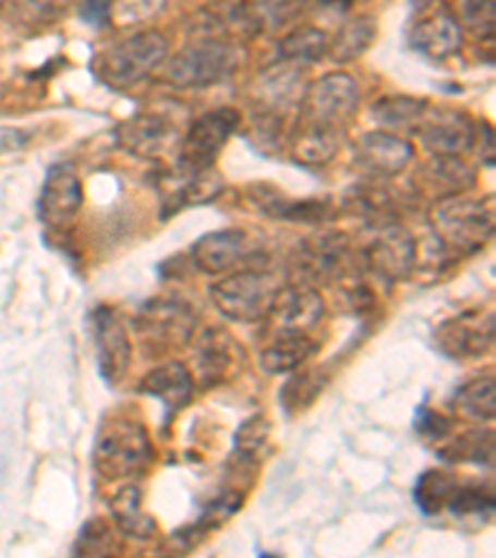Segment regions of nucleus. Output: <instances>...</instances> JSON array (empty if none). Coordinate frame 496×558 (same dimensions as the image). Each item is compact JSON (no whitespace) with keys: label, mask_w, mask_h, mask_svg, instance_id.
<instances>
[{"label":"nucleus","mask_w":496,"mask_h":558,"mask_svg":"<svg viewBox=\"0 0 496 558\" xmlns=\"http://www.w3.org/2000/svg\"><path fill=\"white\" fill-rule=\"evenodd\" d=\"M360 105V89L348 72H330L305 89L291 132L293 157L301 165L318 167L338 157Z\"/></svg>","instance_id":"f257e3e1"},{"label":"nucleus","mask_w":496,"mask_h":558,"mask_svg":"<svg viewBox=\"0 0 496 558\" xmlns=\"http://www.w3.org/2000/svg\"><path fill=\"white\" fill-rule=\"evenodd\" d=\"M432 236L447 256L476 254L494 236V211L464 194L447 196L432 209Z\"/></svg>","instance_id":"f03ea898"},{"label":"nucleus","mask_w":496,"mask_h":558,"mask_svg":"<svg viewBox=\"0 0 496 558\" xmlns=\"http://www.w3.org/2000/svg\"><path fill=\"white\" fill-rule=\"evenodd\" d=\"M167 60V38L159 31H140L117 40L93 58V72L99 83L112 89L140 85Z\"/></svg>","instance_id":"7ed1b4c3"},{"label":"nucleus","mask_w":496,"mask_h":558,"mask_svg":"<svg viewBox=\"0 0 496 558\" xmlns=\"http://www.w3.org/2000/svg\"><path fill=\"white\" fill-rule=\"evenodd\" d=\"M149 432L132 417H105L97 432L93 462L97 474L107 482L128 480L152 462Z\"/></svg>","instance_id":"20e7f679"},{"label":"nucleus","mask_w":496,"mask_h":558,"mask_svg":"<svg viewBox=\"0 0 496 558\" xmlns=\"http://www.w3.org/2000/svg\"><path fill=\"white\" fill-rule=\"evenodd\" d=\"M239 68V52L231 43L202 38L186 43L165 65V80L179 89L211 87L231 77Z\"/></svg>","instance_id":"39448f33"},{"label":"nucleus","mask_w":496,"mask_h":558,"mask_svg":"<svg viewBox=\"0 0 496 558\" xmlns=\"http://www.w3.org/2000/svg\"><path fill=\"white\" fill-rule=\"evenodd\" d=\"M281 283L266 271H241L211 283L209 295L223 318L233 323H261L268 318Z\"/></svg>","instance_id":"423d86ee"},{"label":"nucleus","mask_w":496,"mask_h":558,"mask_svg":"<svg viewBox=\"0 0 496 558\" xmlns=\"http://www.w3.org/2000/svg\"><path fill=\"white\" fill-rule=\"evenodd\" d=\"M89 332H93L97 371L107 385L117 387L132 365L130 330L110 305H97L89 315Z\"/></svg>","instance_id":"0eeeda50"},{"label":"nucleus","mask_w":496,"mask_h":558,"mask_svg":"<svg viewBox=\"0 0 496 558\" xmlns=\"http://www.w3.org/2000/svg\"><path fill=\"white\" fill-rule=\"evenodd\" d=\"M414 137L435 157H467L476 147V124L455 107H427Z\"/></svg>","instance_id":"6e6552de"},{"label":"nucleus","mask_w":496,"mask_h":558,"mask_svg":"<svg viewBox=\"0 0 496 558\" xmlns=\"http://www.w3.org/2000/svg\"><path fill=\"white\" fill-rule=\"evenodd\" d=\"M241 122L239 110L233 107H219L194 120L186 137L179 142V165L189 169H209L219 151L227 147L231 134Z\"/></svg>","instance_id":"1a4fd4ad"},{"label":"nucleus","mask_w":496,"mask_h":558,"mask_svg":"<svg viewBox=\"0 0 496 558\" xmlns=\"http://www.w3.org/2000/svg\"><path fill=\"white\" fill-rule=\"evenodd\" d=\"M420 258V246L412 233L400 223H387L377 229V236L365 248L367 271L385 278V281H402L414 274Z\"/></svg>","instance_id":"9d476101"},{"label":"nucleus","mask_w":496,"mask_h":558,"mask_svg":"<svg viewBox=\"0 0 496 558\" xmlns=\"http://www.w3.org/2000/svg\"><path fill=\"white\" fill-rule=\"evenodd\" d=\"M161 196V219L186 209V206L209 204L223 192V179L214 167L189 169L177 161L174 169L157 182Z\"/></svg>","instance_id":"9b49d317"},{"label":"nucleus","mask_w":496,"mask_h":558,"mask_svg":"<svg viewBox=\"0 0 496 558\" xmlns=\"http://www.w3.org/2000/svg\"><path fill=\"white\" fill-rule=\"evenodd\" d=\"M435 343L452 360H476L494 350V313H462L439 323Z\"/></svg>","instance_id":"f8f14e48"},{"label":"nucleus","mask_w":496,"mask_h":558,"mask_svg":"<svg viewBox=\"0 0 496 558\" xmlns=\"http://www.w3.org/2000/svg\"><path fill=\"white\" fill-rule=\"evenodd\" d=\"M194 313L186 303L174 299H155L149 301L134 318V328H137L144 340H152L157 345H186L194 332Z\"/></svg>","instance_id":"ddd939ff"},{"label":"nucleus","mask_w":496,"mask_h":558,"mask_svg":"<svg viewBox=\"0 0 496 558\" xmlns=\"http://www.w3.org/2000/svg\"><path fill=\"white\" fill-rule=\"evenodd\" d=\"M355 167L363 169L367 177L390 179L408 169L414 159L412 142L402 140L400 134L387 130H373L358 137L353 144Z\"/></svg>","instance_id":"4468645a"},{"label":"nucleus","mask_w":496,"mask_h":558,"mask_svg":"<svg viewBox=\"0 0 496 558\" xmlns=\"http://www.w3.org/2000/svg\"><path fill=\"white\" fill-rule=\"evenodd\" d=\"M117 142L124 151L140 159H157L179 147V132L167 114L140 112L117 128Z\"/></svg>","instance_id":"2eb2a0df"},{"label":"nucleus","mask_w":496,"mask_h":558,"mask_svg":"<svg viewBox=\"0 0 496 558\" xmlns=\"http://www.w3.org/2000/svg\"><path fill=\"white\" fill-rule=\"evenodd\" d=\"M85 204V189L75 167L68 161L52 165L48 179H45L40 199H38V214L45 223L52 229H62L75 219Z\"/></svg>","instance_id":"dca6fc26"},{"label":"nucleus","mask_w":496,"mask_h":558,"mask_svg":"<svg viewBox=\"0 0 496 558\" xmlns=\"http://www.w3.org/2000/svg\"><path fill=\"white\" fill-rule=\"evenodd\" d=\"M323 313H326V301L318 293V288L309 281L281 286L274 305H270V326L274 332H311L318 326Z\"/></svg>","instance_id":"f3484780"},{"label":"nucleus","mask_w":496,"mask_h":558,"mask_svg":"<svg viewBox=\"0 0 496 558\" xmlns=\"http://www.w3.org/2000/svg\"><path fill=\"white\" fill-rule=\"evenodd\" d=\"M462 31L445 8H432L410 31V48L432 62H445L462 50Z\"/></svg>","instance_id":"a211bd4d"},{"label":"nucleus","mask_w":496,"mask_h":558,"mask_svg":"<svg viewBox=\"0 0 496 558\" xmlns=\"http://www.w3.org/2000/svg\"><path fill=\"white\" fill-rule=\"evenodd\" d=\"M303 77L305 68L293 65V62L286 60H281L274 68H268L256 83L258 100L264 102L266 110L264 117H268V120H278L283 112L301 107L305 89H309V83H305Z\"/></svg>","instance_id":"6ab92c4d"},{"label":"nucleus","mask_w":496,"mask_h":558,"mask_svg":"<svg viewBox=\"0 0 496 558\" xmlns=\"http://www.w3.org/2000/svg\"><path fill=\"white\" fill-rule=\"evenodd\" d=\"M246 251V231L221 229L204 233L192 246V260L206 276H221L239 264Z\"/></svg>","instance_id":"aec40b11"},{"label":"nucleus","mask_w":496,"mask_h":558,"mask_svg":"<svg viewBox=\"0 0 496 558\" xmlns=\"http://www.w3.org/2000/svg\"><path fill=\"white\" fill-rule=\"evenodd\" d=\"M320 350V343L311 332H274V340L261 350L258 365L266 375H288L309 363Z\"/></svg>","instance_id":"412c9836"},{"label":"nucleus","mask_w":496,"mask_h":558,"mask_svg":"<svg viewBox=\"0 0 496 558\" xmlns=\"http://www.w3.org/2000/svg\"><path fill=\"white\" fill-rule=\"evenodd\" d=\"M251 204L261 214L270 216L278 221L293 223H320L330 216V202L326 199H291V196L278 194L270 186H254L251 189Z\"/></svg>","instance_id":"4be33fe9"},{"label":"nucleus","mask_w":496,"mask_h":558,"mask_svg":"<svg viewBox=\"0 0 496 558\" xmlns=\"http://www.w3.org/2000/svg\"><path fill=\"white\" fill-rule=\"evenodd\" d=\"M140 392L159 400L165 404L169 415H174V412L186 408L189 400H192V392H194L192 373L186 371V365L177 363V360H169V363L157 365L155 371L144 375Z\"/></svg>","instance_id":"5701e85b"},{"label":"nucleus","mask_w":496,"mask_h":558,"mask_svg":"<svg viewBox=\"0 0 496 558\" xmlns=\"http://www.w3.org/2000/svg\"><path fill=\"white\" fill-rule=\"evenodd\" d=\"M239 353L237 343L229 332H223L219 328H209L198 336L196 345H194V355H196V373L202 377L204 387H214L227 380V375L233 367V355Z\"/></svg>","instance_id":"b1692460"},{"label":"nucleus","mask_w":496,"mask_h":558,"mask_svg":"<svg viewBox=\"0 0 496 558\" xmlns=\"http://www.w3.org/2000/svg\"><path fill=\"white\" fill-rule=\"evenodd\" d=\"M422 184L425 192L435 194L437 199L464 194L474 184V167L469 165L467 157H435L422 169Z\"/></svg>","instance_id":"393cba45"},{"label":"nucleus","mask_w":496,"mask_h":558,"mask_svg":"<svg viewBox=\"0 0 496 558\" xmlns=\"http://www.w3.org/2000/svg\"><path fill=\"white\" fill-rule=\"evenodd\" d=\"M430 102L420 100V97L408 95H390L380 97L373 107H370V117L380 130L387 132H410L414 134L422 117H425Z\"/></svg>","instance_id":"a878e982"},{"label":"nucleus","mask_w":496,"mask_h":558,"mask_svg":"<svg viewBox=\"0 0 496 558\" xmlns=\"http://www.w3.org/2000/svg\"><path fill=\"white\" fill-rule=\"evenodd\" d=\"M452 408L459 417L472 422H494L496 417V383L494 375H480L459 385L452 395Z\"/></svg>","instance_id":"bb28decb"},{"label":"nucleus","mask_w":496,"mask_h":558,"mask_svg":"<svg viewBox=\"0 0 496 558\" xmlns=\"http://www.w3.org/2000/svg\"><path fill=\"white\" fill-rule=\"evenodd\" d=\"M437 454L445 462L455 464H480L494 466V432L492 429H469L464 435H449L441 447L437 445Z\"/></svg>","instance_id":"cd10ccee"},{"label":"nucleus","mask_w":496,"mask_h":558,"mask_svg":"<svg viewBox=\"0 0 496 558\" xmlns=\"http://www.w3.org/2000/svg\"><path fill=\"white\" fill-rule=\"evenodd\" d=\"M110 509H112V521L124 536H132V538L155 536L157 521L155 517L142 509V492L134 487V484H128V487H122L114 494L110 501Z\"/></svg>","instance_id":"c85d7f7f"},{"label":"nucleus","mask_w":496,"mask_h":558,"mask_svg":"<svg viewBox=\"0 0 496 558\" xmlns=\"http://www.w3.org/2000/svg\"><path fill=\"white\" fill-rule=\"evenodd\" d=\"M377 35V23L373 15H360L348 21L342 28L332 35V40H328V56L332 62H353L358 58H363L370 50Z\"/></svg>","instance_id":"c756f323"},{"label":"nucleus","mask_w":496,"mask_h":558,"mask_svg":"<svg viewBox=\"0 0 496 558\" xmlns=\"http://www.w3.org/2000/svg\"><path fill=\"white\" fill-rule=\"evenodd\" d=\"M457 487L459 480L455 474H447L441 470H427L420 474L418 484H414L412 499L425 517H439L447 511Z\"/></svg>","instance_id":"7c9ffc66"},{"label":"nucleus","mask_w":496,"mask_h":558,"mask_svg":"<svg viewBox=\"0 0 496 558\" xmlns=\"http://www.w3.org/2000/svg\"><path fill=\"white\" fill-rule=\"evenodd\" d=\"M291 377L281 387V408L286 415H301L311 408V404L320 398L326 390L328 377L323 375L318 367H309V371H293L288 373Z\"/></svg>","instance_id":"2f4dec72"},{"label":"nucleus","mask_w":496,"mask_h":558,"mask_svg":"<svg viewBox=\"0 0 496 558\" xmlns=\"http://www.w3.org/2000/svg\"><path fill=\"white\" fill-rule=\"evenodd\" d=\"M328 35L315 25H303L286 35L281 40V60L293 62V65H311L320 62L328 56Z\"/></svg>","instance_id":"473e14b6"},{"label":"nucleus","mask_w":496,"mask_h":558,"mask_svg":"<svg viewBox=\"0 0 496 558\" xmlns=\"http://www.w3.org/2000/svg\"><path fill=\"white\" fill-rule=\"evenodd\" d=\"M455 21L459 31L472 35L474 40H494L496 5L494 0H455Z\"/></svg>","instance_id":"72a5a7b5"},{"label":"nucleus","mask_w":496,"mask_h":558,"mask_svg":"<svg viewBox=\"0 0 496 558\" xmlns=\"http://www.w3.org/2000/svg\"><path fill=\"white\" fill-rule=\"evenodd\" d=\"M270 442V422L264 415H254L243 422L233 435V454L243 462H261Z\"/></svg>","instance_id":"f704fd0d"},{"label":"nucleus","mask_w":496,"mask_h":558,"mask_svg":"<svg viewBox=\"0 0 496 558\" xmlns=\"http://www.w3.org/2000/svg\"><path fill=\"white\" fill-rule=\"evenodd\" d=\"M447 511L452 517H492L494 514V489L492 484H462L455 489V497L449 501Z\"/></svg>","instance_id":"c9c22d12"},{"label":"nucleus","mask_w":496,"mask_h":558,"mask_svg":"<svg viewBox=\"0 0 496 558\" xmlns=\"http://www.w3.org/2000/svg\"><path fill=\"white\" fill-rule=\"evenodd\" d=\"M114 551L112 529L105 519H93L80 529V534L72 544V556H105Z\"/></svg>","instance_id":"e433bc0d"},{"label":"nucleus","mask_w":496,"mask_h":558,"mask_svg":"<svg viewBox=\"0 0 496 558\" xmlns=\"http://www.w3.org/2000/svg\"><path fill=\"white\" fill-rule=\"evenodd\" d=\"M167 0H110L112 21L122 28H130V25H142L155 17L161 8H165Z\"/></svg>","instance_id":"4c0bfd02"},{"label":"nucleus","mask_w":496,"mask_h":558,"mask_svg":"<svg viewBox=\"0 0 496 558\" xmlns=\"http://www.w3.org/2000/svg\"><path fill=\"white\" fill-rule=\"evenodd\" d=\"M452 429H455V422L447 415H441L439 410L427 408V404H422V408L414 410V432H418L425 442L437 447L452 435Z\"/></svg>","instance_id":"58836bf2"},{"label":"nucleus","mask_w":496,"mask_h":558,"mask_svg":"<svg viewBox=\"0 0 496 558\" xmlns=\"http://www.w3.org/2000/svg\"><path fill=\"white\" fill-rule=\"evenodd\" d=\"M80 17L89 25H105L112 17L110 0H83V5H80Z\"/></svg>","instance_id":"ea45409f"},{"label":"nucleus","mask_w":496,"mask_h":558,"mask_svg":"<svg viewBox=\"0 0 496 558\" xmlns=\"http://www.w3.org/2000/svg\"><path fill=\"white\" fill-rule=\"evenodd\" d=\"M31 134L21 128H0V155H11L28 147Z\"/></svg>","instance_id":"a19ab883"},{"label":"nucleus","mask_w":496,"mask_h":558,"mask_svg":"<svg viewBox=\"0 0 496 558\" xmlns=\"http://www.w3.org/2000/svg\"><path fill=\"white\" fill-rule=\"evenodd\" d=\"M323 8H328V11H338V13H346L350 8V0H318Z\"/></svg>","instance_id":"79ce46f5"},{"label":"nucleus","mask_w":496,"mask_h":558,"mask_svg":"<svg viewBox=\"0 0 496 558\" xmlns=\"http://www.w3.org/2000/svg\"><path fill=\"white\" fill-rule=\"evenodd\" d=\"M430 3H432V0H412V5H414V8H420V5H425V8H427Z\"/></svg>","instance_id":"37998d69"}]
</instances>
